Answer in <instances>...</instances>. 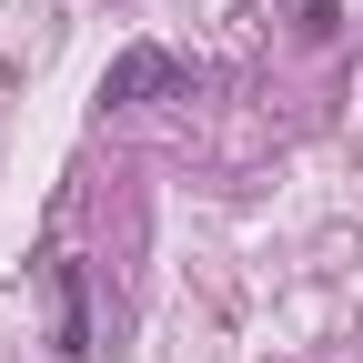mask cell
I'll return each mask as SVG.
<instances>
[{"label":"cell","mask_w":363,"mask_h":363,"mask_svg":"<svg viewBox=\"0 0 363 363\" xmlns=\"http://www.w3.org/2000/svg\"><path fill=\"white\" fill-rule=\"evenodd\" d=\"M162 91H182V61L162 51V40H131V51L101 71V101L121 111V101H162Z\"/></svg>","instance_id":"cell-1"},{"label":"cell","mask_w":363,"mask_h":363,"mask_svg":"<svg viewBox=\"0 0 363 363\" xmlns=\"http://www.w3.org/2000/svg\"><path fill=\"white\" fill-rule=\"evenodd\" d=\"M51 323H61V353H71V363L101 353V343H91V283H81L71 252H51Z\"/></svg>","instance_id":"cell-2"}]
</instances>
